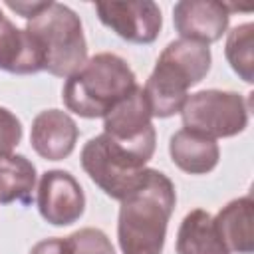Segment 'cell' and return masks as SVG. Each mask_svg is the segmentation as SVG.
<instances>
[{"label": "cell", "mask_w": 254, "mask_h": 254, "mask_svg": "<svg viewBox=\"0 0 254 254\" xmlns=\"http://www.w3.org/2000/svg\"><path fill=\"white\" fill-rule=\"evenodd\" d=\"M95 12L103 26L133 44H153L163 26L161 10L151 0L97 2Z\"/></svg>", "instance_id": "8"}, {"label": "cell", "mask_w": 254, "mask_h": 254, "mask_svg": "<svg viewBox=\"0 0 254 254\" xmlns=\"http://www.w3.org/2000/svg\"><path fill=\"white\" fill-rule=\"evenodd\" d=\"M52 0H6V6L12 10V12H16L18 16H22V18H26V20H32L34 16H38L48 4H50Z\"/></svg>", "instance_id": "20"}, {"label": "cell", "mask_w": 254, "mask_h": 254, "mask_svg": "<svg viewBox=\"0 0 254 254\" xmlns=\"http://www.w3.org/2000/svg\"><path fill=\"white\" fill-rule=\"evenodd\" d=\"M137 89V77L129 64L117 54L101 52L67 77L62 99L79 117H105L119 101Z\"/></svg>", "instance_id": "3"}, {"label": "cell", "mask_w": 254, "mask_h": 254, "mask_svg": "<svg viewBox=\"0 0 254 254\" xmlns=\"http://www.w3.org/2000/svg\"><path fill=\"white\" fill-rule=\"evenodd\" d=\"M38 210L54 226H69L85 210V194L77 179L62 169L46 171L38 185Z\"/></svg>", "instance_id": "9"}, {"label": "cell", "mask_w": 254, "mask_h": 254, "mask_svg": "<svg viewBox=\"0 0 254 254\" xmlns=\"http://www.w3.org/2000/svg\"><path fill=\"white\" fill-rule=\"evenodd\" d=\"M79 137V129L71 115L62 109L40 111L32 121V149L48 161H62L71 155Z\"/></svg>", "instance_id": "11"}, {"label": "cell", "mask_w": 254, "mask_h": 254, "mask_svg": "<svg viewBox=\"0 0 254 254\" xmlns=\"http://www.w3.org/2000/svg\"><path fill=\"white\" fill-rule=\"evenodd\" d=\"M79 159L87 177L115 200H123L139 187L147 165L145 159L113 143L105 133L91 137Z\"/></svg>", "instance_id": "5"}, {"label": "cell", "mask_w": 254, "mask_h": 254, "mask_svg": "<svg viewBox=\"0 0 254 254\" xmlns=\"http://www.w3.org/2000/svg\"><path fill=\"white\" fill-rule=\"evenodd\" d=\"M210 48L190 40L169 42L151 71L143 93L153 117L179 113L189 97V89L204 79L210 69Z\"/></svg>", "instance_id": "2"}, {"label": "cell", "mask_w": 254, "mask_h": 254, "mask_svg": "<svg viewBox=\"0 0 254 254\" xmlns=\"http://www.w3.org/2000/svg\"><path fill=\"white\" fill-rule=\"evenodd\" d=\"M177 254H230L216 234L212 216L202 210H190L177 232Z\"/></svg>", "instance_id": "15"}, {"label": "cell", "mask_w": 254, "mask_h": 254, "mask_svg": "<svg viewBox=\"0 0 254 254\" xmlns=\"http://www.w3.org/2000/svg\"><path fill=\"white\" fill-rule=\"evenodd\" d=\"M69 254H115V248L107 234L99 228H79L67 238Z\"/></svg>", "instance_id": "18"}, {"label": "cell", "mask_w": 254, "mask_h": 254, "mask_svg": "<svg viewBox=\"0 0 254 254\" xmlns=\"http://www.w3.org/2000/svg\"><path fill=\"white\" fill-rule=\"evenodd\" d=\"M214 228L228 252L252 254L254 252V200L240 196L230 200L212 218Z\"/></svg>", "instance_id": "12"}, {"label": "cell", "mask_w": 254, "mask_h": 254, "mask_svg": "<svg viewBox=\"0 0 254 254\" xmlns=\"http://www.w3.org/2000/svg\"><path fill=\"white\" fill-rule=\"evenodd\" d=\"M30 254H69L65 238H46L32 246Z\"/></svg>", "instance_id": "21"}, {"label": "cell", "mask_w": 254, "mask_h": 254, "mask_svg": "<svg viewBox=\"0 0 254 254\" xmlns=\"http://www.w3.org/2000/svg\"><path fill=\"white\" fill-rule=\"evenodd\" d=\"M2 18H4V14H2V10H0V20H2Z\"/></svg>", "instance_id": "22"}, {"label": "cell", "mask_w": 254, "mask_h": 254, "mask_svg": "<svg viewBox=\"0 0 254 254\" xmlns=\"http://www.w3.org/2000/svg\"><path fill=\"white\" fill-rule=\"evenodd\" d=\"M22 139V123L20 119L6 107H0V157L12 155V151L20 145Z\"/></svg>", "instance_id": "19"}, {"label": "cell", "mask_w": 254, "mask_h": 254, "mask_svg": "<svg viewBox=\"0 0 254 254\" xmlns=\"http://www.w3.org/2000/svg\"><path fill=\"white\" fill-rule=\"evenodd\" d=\"M24 30L42 56L44 71L58 77H69L85 64L87 44L83 26L69 6L50 2L38 16L28 20Z\"/></svg>", "instance_id": "4"}, {"label": "cell", "mask_w": 254, "mask_h": 254, "mask_svg": "<svg viewBox=\"0 0 254 254\" xmlns=\"http://www.w3.org/2000/svg\"><path fill=\"white\" fill-rule=\"evenodd\" d=\"M36 189V167L24 155L0 157V204H30Z\"/></svg>", "instance_id": "16"}, {"label": "cell", "mask_w": 254, "mask_h": 254, "mask_svg": "<svg viewBox=\"0 0 254 254\" xmlns=\"http://www.w3.org/2000/svg\"><path fill=\"white\" fill-rule=\"evenodd\" d=\"M254 26L240 24L232 28L226 36V46H224V56L230 64V67L246 81H254Z\"/></svg>", "instance_id": "17"}, {"label": "cell", "mask_w": 254, "mask_h": 254, "mask_svg": "<svg viewBox=\"0 0 254 254\" xmlns=\"http://www.w3.org/2000/svg\"><path fill=\"white\" fill-rule=\"evenodd\" d=\"M169 155L181 171L189 175H206L218 165L220 149L214 139L183 127L171 137Z\"/></svg>", "instance_id": "13"}, {"label": "cell", "mask_w": 254, "mask_h": 254, "mask_svg": "<svg viewBox=\"0 0 254 254\" xmlns=\"http://www.w3.org/2000/svg\"><path fill=\"white\" fill-rule=\"evenodd\" d=\"M151 109L147 105L143 87L119 101L103 117V133L117 145L137 153L147 163L151 161L157 145V133L151 121Z\"/></svg>", "instance_id": "7"}, {"label": "cell", "mask_w": 254, "mask_h": 254, "mask_svg": "<svg viewBox=\"0 0 254 254\" xmlns=\"http://www.w3.org/2000/svg\"><path fill=\"white\" fill-rule=\"evenodd\" d=\"M230 10L216 0H181L173 8V24L183 40L212 44L228 28Z\"/></svg>", "instance_id": "10"}, {"label": "cell", "mask_w": 254, "mask_h": 254, "mask_svg": "<svg viewBox=\"0 0 254 254\" xmlns=\"http://www.w3.org/2000/svg\"><path fill=\"white\" fill-rule=\"evenodd\" d=\"M175 202L173 181L157 169H145L139 187L119 206L117 240L121 254H163Z\"/></svg>", "instance_id": "1"}, {"label": "cell", "mask_w": 254, "mask_h": 254, "mask_svg": "<svg viewBox=\"0 0 254 254\" xmlns=\"http://www.w3.org/2000/svg\"><path fill=\"white\" fill-rule=\"evenodd\" d=\"M181 115L185 129L216 141L220 137H234L246 129L248 103L236 91L202 89L187 97Z\"/></svg>", "instance_id": "6"}, {"label": "cell", "mask_w": 254, "mask_h": 254, "mask_svg": "<svg viewBox=\"0 0 254 254\" xmlns=\"http://www.w3.org/2000/svg\"><path fill=\"white\" fill-rule=\"evenodd\" d=\"M0 69L18 75L42 71V56L34 40L6 16L0 20Z\"/></svg>", "instance_id": "14"}]
</instances>
